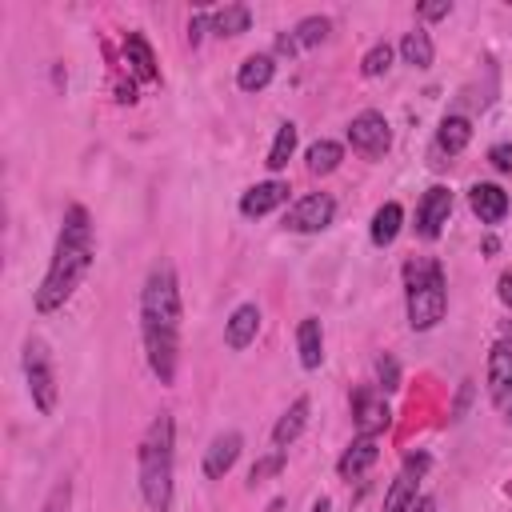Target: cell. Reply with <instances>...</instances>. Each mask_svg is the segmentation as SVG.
Wrapping results in <instances>:
<instances>
[{"label": "cell", "instance_id": "603a6c76", "mask_svg": "<svg viewBox=\"0 0 512 512\" xmlns=\"http://www.w3.org/2000/svg\"><path fill=\"white\" fill-rule=\"evenodd\" d=\"M304 160H308V172H312V176H328V172H336V168H340L344 148H340L336 140H316V144H308Z\"/></svg>", "mask_w": 512, "mask_h": 512}, {"label": "cell", "instance_id": "30bf717a", "mask_svg": "<svg viewBox=\"0 0 512 512\" xmlns=\"http://www.w3.org/2000/svg\"><path fill=\"white\" fill-rule=\"evenodd\" d=\"M448 216H452V188L432 184V188L420 196V208H416V236L436 240V236L444 232Z\"/></svg>", "mask_w": 512, "mask_h": 512}, {"label": "cell", "instance_id": "ffe728a7", "mask_svg": "<svg viewBox=\"0 0 512 512\" xmlns=\"http://www.w3.org/2000/svg\"><path fill=\"white\" fill-rule=\"evenodd\" d=\"M304 424H308V396H296V400L288 404V412L276 420V428H272V444L288 452V444L304 432Z\"/></svg>", "mask_w": 512, "mask_h": 512}, {"label": "cell", "instance_id": "4316f807", "mask_svg": "<svg viewBox=\"0 0 512 512\" xmlns=\"http://www.w3.org/2000/svg\"><path fill=\"white\" fill-rule=\"evenodd\" d=\"M328 32H332V20H328V16H304V20L292 28V36H296L300 48H316V44H324Z\"/></svg>", "mask_w": 512, "mask_h": 512}, {"label": "cell", "instance_id": "3957f363", "mask_svg": "<svg viewBox=\"0 0 512 512\" xmlns=\"http://www.w3.org/2000/svg\"><path fill=\"white\" fill-rule=\"evenodd\" d=\"M176 448V424L168 412L152 416V424L140 436V452H136V472H140V496L152 512H168L172 508V452Z\"/></svg>", "mask_w": 512, "mask_h": 512}, {"label": "cell", "instance_id": "44dd1931", "mask_svg": "<svg viewBox=\"0 0 512 512\" xmlns=\"http://www.w3.org/2000/svg\"><path fill=\"white\" fill-rule=\"evenodd\" d=\"M468 140H472V124H468L464 116H444V120H440V128H436V148H440V152L456 156V152L468 148Z\"/></svg>", "mask_w": 512, "mask_h": 512}, {"label": "cell", "instance_id": "52a82bcc", "mask_svg": "<svg viewBox=\"0 0 512 512\" xmlns=\"http://www.w3.org/2000/svg\"><path fill=\"white\" fill-rule=\"evenodd\" d=\"M332 216H336V200L328 192H308L288 208L284 228L288 232H324L332 224Z\"/></svg>", "mask_w": 512, "mask_h": 512}, {"label": "cell", "instance_id": "5bb4252c", "mask_svg": "<svg viewBox=\"0 0 512 512\" xmlns=\"http://www.w3.org/2000/svg\"><path fill=\"white\" fill-rule=\"evenodd\" d=\"M240 448H244L240 432H220V436L208 444V452H204V476H208V480H220V476L236 464Z\"/></svg>", "mask_w": 512, "mask_h": 512}, {"label": "cell", "instance_id": "7c38bea8", "mask_svg": "<svg viewBox=\"0 0 512 512\" xmlns=\"http://www.w3.org/2000/svg\"><path fill=\"white\" fill-rule=\"evenodd\" d=\"M468 204L480 216V224H500L508 216V192L500 184H488V180H476L468 188Z\"/></svg>", "mask_w": 512, "mask_h": 512}, {"label": "cell", "instance_id": "8fae6325", "mask_svg": "<svg viewBox=\"0 0 512 512\" xmlns=\"http://www.w3.org/2000/svg\"><path fill=\"white\" fill-rule=\"evenodd\" d=\"M352 416H356V432L360 436H380L388 424H392V412H388V400L380 388H360L356 400H352Z\"/></svg>", "mask_w": 512, "mask_h": 512}, {"label": "cell", "instance_id": "f1b7e54d", "mask_svg": "<svg viewBox=\"0 0 512 512\" xmlns=\"http://www.w3.org/2000/svg\"><path fill=\"white\" fill-rule=\"evenodd\" d=\"M284 460H288V452H284V448H276L272 456H264V460H256V464H252V472H248V484L256 488L260 480H268V476H276V472L284 468Z\"/></svg>", "mask_w": 512, "mask_h": 512}, {"label": "cell", "instance_id": "ba28073f", "mask_svg": "<svg viewBox=\"0 0 512 512\" xmlns=\"http://www.w3.org/2000/svg\"><path fill=\"white\" fill-rule=\"evenodd\" d=\"M428 464H432L428 452H416V456L404 460V468L396 472V480H392V488H388V496H384V512H408V508L420 500L416 488H420Z\"/></svg>", "mask_w": 512, "mask_h": 512}, {"label": "cell", "instance_id": "484cf974", "mask_svg": "<svg viewBox=\"0 0 512 512\" xmlns=\"http://www.w3.org/2000/svg\"><path fill=\"white\" fill-rule=\"evenodd\" d=\"M292 152H296V124L292 120H284L280 128H276V140H272V148H268V168L272 172H280L288 160H292Z\"/></svg>", "mask_w": 512, "mask_h": 512}, {"label": "cell", "instance_id": "7402d4cb", "mask_svg": "<svg viewBox=\"0 0 512 512\" xmlns=\"http://www.w3.org/2000/svg\"><path fill=\"white\" fill-rule=\"evenodd\" d=\"M208 24H212L216 36H240V32H248L252 12H248L244 4H224V8H216V12L208 16Z\"/></svg>", "mask_w": 512, "mask_h": 512}, {"label": "cell", "instance_id": "277c9868", "mask_svg": "<svg viewBox=\"0 0 512 512\" xmlns=\"http://www.w3.org/2000/svg\"><path fill=\"white\" fill-rule=\"evenodd\" d=\"M404 296H408V324L416 332H428L444 320L448 308V284L444 268L432 256H416L404 264Z\"/></svg>", "mask_w": 512, "mask_h": 512}, {"label": "cell", "instance_id": "e575fe53", "mask_svg": "<svg viewBox=\"0 0 512 512\" xmlns=\"http://www.w3.org/2000/svg\"><path fill=\"white\" fill-rule=\"evenodd\" d=\"M200 36H204V16H192V24H188V44H200Z\"/></svg>", "mask_w": 512, "mask_h": 512}, {"label": "cell", "instance_id": "8d00e7d4", "mask_svg": "<svg viewBox=\"0 0 512 512\" xmlns=\"http://www.w3.org/2000/svg\"><path fill=\"white\" fill-rule=\"evenodd\" d=\"M504 332H508V344H512V324H504Z\"/></svg>", "mask_w": 512, "mask_h": 512}, {"label": "cell", "instance_id": "4fadbf2b", "mask_svg": "<svg viewBox=\"0 0 512 512\" xmlns=\"http://www.w3.org/2000/svg\"><path fill=\"white\" fill-rule=\"evenodd\" d=\"M288 200V184L284 180H264V184H252L244 196H240V212L248 216V220H256V216H268L272 208H280Z\"/></svg>", "mask_w": 512, "mask_h": 512}, {"label": "cell", "instance_id": "7a4b0ae2", "mask_svg": "<svg viewBox=\"0 0 512 512\" xmlns=\"http://www.w3.org/2000/svg\"><path fill=\"white\" fill-rule=\"evenodd\" d=\"M88 268H92V224H88V212L80 204H72L64 212V224H60L48 272H44V280L36 288V312L64 308L72 300L76 284L88 276Z\"/></svg>", "mask_w": 512, "mask_h": 512}, {"label": "cell", "instance_id": "1f68e13d", "mask_svg": "<svg viewBox=\"0 0 512 512\" xmlns=\"http://www.w3.org/2000/svg\"><path fill=\"white\" fill-rule=\"evenodd\" d=\"M488 160H492V168H500V172H512V144H492Z\"/></svg>", "mask_w": 512, "mask_h": 512}, {"label": "cell", "instance_id": "cb8c5ba5", "mask_svg": "<svg viewBox=\"0 0 512 512\" xmlns=\"http://www.w3.org/2000/svg\"><path fill=\"white\" fill-rule=\"evenodd\" d=\"M400 220H404V208L396 204V200H388V204H380L376 208V216H372V244H392L396 240V232H400Z\"/></svg>", "mask_w": 512, "mask_h": 512}, {"label": "cell", "instance_id": "e0dca14e", "mask_svg": "<svg viewBox=\"0 0 512 512\" xmlns=\"http://www.w3.org/2000/svg\"><path fill=\"white\" fill-rule=\"evenodd\" d=\"M124 60H128V68H132L140 80H148V84H156V80H160V72H156V56H152V44H148L140 32H128V36H124Z\"/></svg>", "mask_w": 512, "mask_h": 512}, {"label": "cell", "instance_id": "836d02e7", "mask_svg": "<svg viewBox=\"0 0 512 512\" xmlns=\"http://www.w3.org/2000/svg\"><path fill=\"white\" fill-rule=\"evenodd\" d=\"M496 284H500V300L512 308V272H500V280H496Z\"/></svg>", "mask_w": 512, "mask_h": 512}, {"label": "cell", "instance_id": "ac0fdd59", "mask_svg": "<svg viewBox=\"0 0 512 512\" xmlns=\"http://www.w3.org/2000/svg\"><path fill=\"white\" fill-rule=\"evenodd\" d=\"M272 76H276V60H272L268 52L248 56V60L236 68V84H240V92H260V88L272 84Z\"/></svg>", "mask_w": 512, "mask_h": 512}, {"label": "cell", "instance_id": "d590c367", "mask_svg": "<svg viewBox=\"0 0 512 512\" xmlns=\"http://www.w3.org/2000/svg\"><path fill=\"white\" fill-rule=\"evenodd\" d=\"M408 512H436V500H432V496H420V500H416Z\"/></svg>", "mask_w": 512, "mask_h": 512}, {"label": "cell", "instance_id": "d4e9b609", "mask_svg": "<svg viewBox=\"0 0 512 512\" xmlns=\"http://www.w3.org/2000/svg\"><path fill=\"white\" fill-rule=\"evenodd\" d=\"M400 56H404V64H412V68H428V64H432V36H428L424 28L404 32V40H400Z\"/></svg>", "mask_w": 512, "mask_h": 512}, {"label": "cell", "instance_id": "4dcf8cb0", "mask_svg": "<svg viewBox=\"0 0 512 512\" xmlns=\"http://www.w3.org/2000/svg\"><path fill=\"white\" fill-rule=\"evenodd\" d=\"M376 376H380V384H376L380 392H396V388H400V368H396L392 356H380V360H376Z\"/></svg>", "mask_w": 512, "mask_h": 512}, {"label": "cell", "instance_id": "2e32d148", "mask_svg": "<svg viewBox=\"0 0 512 512\" xmlns=\"http://www.w3.org/2000/svg\"><path fill=\"white\" fill-rule=\"evenodd\" d=\"M256 332H260V308L256 304H240L232 316H228V324H224V340H228V348H248L252 340H256Z\"/></svg>", "mask_w": 512, "mask_h": 512}, {"label": "cell", "instance_id": "5b68a950", "mask_svg": "<svg viewBox=\"0 0 512 512\" xmlns=\"http://www.w3.org/2000/svg\"><path fill=\"white\" fill-rule=\"evenodd\" d=\"M24 380H28L32 404L48 416V412L56 408V368H52L48 344H44L40 336H28V340H24Z\"/></svg>", "mask_w": 512, "mask_h": 512}, {"label": "cell", "instance_id": "8992f818", "mask_svg": "<svg viewBox=\"0 0 512 512\" xmlns=\"http://www.w3.org/2000/svg\"><path fill=\"white\" fill-rule=\"evenodd\" d=\"M348 144H352L360 156H368V160H380V156L392 148V128H388L384 112L368 108V112L352 116V124H348Z\"/></svg>", "mask_w": 512, "mask_h": 512}, {"label": "cell", "instance_id": "83f0119b", "mask_svg": "<svg viewBox=\"0 0 512 512\" xmlns=\"http://www.w3.org/2000/svg\"><path fill=\"white\" fill-rule=\"evenodd\" d=\"M388 68H392V44H384V40H380V44H372V48L364 52L360 72H364V76H384Z\"/></svg>", "mask_w": 512, "mask_h": 512}, {"label": "cell", "instance_id": "6da1fadb", "mask_svg": "<svg viewBox=\"0 0 512 512\" xmlns=\"http://www.w3.org/2000/svg\"><path fill=\"white\" fill-rule=\"evenodd\" d=\"M140 332H144L148 368L156 372L160 384H172L176 380V356H180V284H176V268L168 260L152 264V272L144 280Z\"/></svg>", "mask_w": 512, "mask_h": 512}, {"label": "cell", "instance_id": "9c48e42d", "mask_svg": "<svg viewBox=\"0 0 512 512\" xmlns=\"http://www.w3.org/2000/svg\"><path fill=\"white\" fill-rule=\"evenodd\" d=\"M488 396L504 420H512V344L500 340L488 352Z\"/></svg>", "mask_w": 512, "mask_h": 512}, {"label": "cell", "instance_id": "f546056e", "mask_svg": "<svg viewBox=\"0 0 512 512\" xmlns=\"http://www.w3.org/2000/svg\"><path fill=\"white\" fill-rule=\"evenodd\" d=\"M68 508H72V480H56L44 500V512H68Z\"/></svg>", "mask_w": 512, "mask_h": 512}, {"label": "cell", "instance_id": "9a60e30c", "mask_svg": "<svg viewBox=\"0 0 512 512\" xmlns=\"http://www.w3.org/2000/svg\"><path fill=\"white\" fill-rule=\"evenodd\" d=\"M376 456H380V444H376V436H356V440L344 448V456H340L336 472H340L344 480H356V476H364V472L376 464Z\"/></svg>", "mask_w": 512, "mask_h": 512}, {"label": "cell", "instance_id": "d6986e66", "mask_svg": "<svg viewBox=\"0 0 512 512\" xmlns=\"http://www.w3.org/2000/svg\"><path fill=\"white\" fill-rule=\"evenodd\" d=\"M296 352H300V364L304 368H320L324 360V328L316 316H304L300 328H296Z\"/></svg>", "mask_w": 512, "mask_h": 512}, {"label": "cell", "instance_id": "d6a6232c", "mask_svg": "<svg viewBox=\"0 0 512 512\" xmlns=\"http://www.w3.org/2000/svg\"><path fill=\"white\" fill-rule=\"evenodd\" d=\"M452 12V4L448 0H432V4H420V16L424 20H440V16H448Z\"/></svg>", "mask_w": 512, "mask_h": 512}]
</instances>
